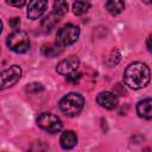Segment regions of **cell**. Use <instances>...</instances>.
<instances>
[{
	"label": "cell",
	"instance_id": "obj_1",
	"mask_svg": "<svg viewBox=\"0 0 152 152\" xmlns=\"http://www.w3.org/2000/svg\"><path fill=\"white\" fill-rule=\"evenodd\" d=\"M124 82L131 89H141L150 82V69L145 63H131L124 72Z\"/></svg>",
	"mask_w": 152,
	"mask_h": 152
},
{
	"label": "cell",
	"instance_id": "obj_2",
	"mask_svg": "<svg viewBox=\"0 0 152 152\" xmlns=\"http://www.w3.org/2000/svg\"><path fill=\"white\" fill-rule=\"evenodd\" d=\"M84 106V99L78 93H69L59 101V109L68 116L77 115Z\"/></svg>",
	"mask_w": 152,
	"mask_h": 152
},
{
	"label": "cell",
	"instance_id": "obj_3",
	"mask_svg": "<svg viewBox=\"0 0 152 152\" xmlns=\"http://www.w3.org/2000/svg\"><path fill=\"white\" fill-rule=\"evenodd\" d=\"M6 44L10 50L17 53H25L30 49V39L28 36L23 31H14L8 34L6 39Z\"/></svg>",
	"mask_w": 152,
	"mask_h": 152
},
{
	"label": "cell",
	"instance_id": "obj_4",
	"mask_svg": "<svg viewBox=\"0 0 152 152\" xmlns=\"http://www.w3.org/2000/svg\"><path fill=\"white\" fill-rule=\"evenodd\" d=\"M80 37V28L72 24H66L61 27L56 34V44L59 46H68L74 44Z\"/></svg>",
	"mask_w": 152,
	"mask_h": 152
},
{
	"label": "cell",
	"instance_id": "obj_5",
	"mask_svg": "<svg viewBox=\"0 0 152 152\" xmlns=\"http://www.w3.org/2000/svg\"><path fill=\"white\" fill-rule=\"evenodd\" d=\"M37 125L49 133H58L62 129L61 119L51 113H42L37 118Z\"/></svg>",
	"mask_w": 152,
	"mask_h": 152
},
{
	"label": "cell",
	"instance_id": "obj_6",
	"mask_svg": "<svg viewBox=\"0 0 152 152\" xmlns=\"http://www.w3.org/2000/svg\"><path fill=\"white\" fill-rule=\"evenodd\" d=\"M21 68L18 65H12L1 72V89H6L15 84L21 77Z\"/></svg>",
	"mask_w": 152,
	"mask_h": 152
},
{
	"label": "cell",
	"instance_id": "obj_7",
	"mask_svg": "<svg viewBox=\"0 0 152 152\" xmlns=\"http://www.w3.org/2000/svg\"><path fill=\"white\" fill-rule=\"evenodd\" d=\"M80 66V59L76 56H69L64 59H62L58 64H57V72L64 76H68L70 74H72L74 71H77Z\"/></svg>",
	"mask_w": 152,
	"mask_h": 152
},
{
	"label": "cell",
	"instance_id": "obj_8",
	"mask_svg": "<svg viewBox=\"0 0 152 152\" xmlns=\"http://www.w3.org/2000/svg\"><path fill=\"white\" fill-rule=\"evenodd\" d=\"M48 7V0H30L27 6V17L31 20H36L42 17Z\"/></svg>",
	"mask_w": 152,
	"mask_h": 152
},
{
	"label": "cell",
	"instance_id": "obj_9",
	"mask_svg": "<svg viewBox=\"0 0 152 152\" xmlns=\"http://www.w3.org/2000/svg\"><path fill=\"white\" fill-rule=\"evenodd\" d=\"M97 103L106 109H114L118 106V97L112 91H101L96 97Z\"/></svg>",
	"mask_w": 152,
	"mask_h": 152
},
{
	"label": "cell",
	"instance_id": "obj_10",
	"mask_svg": "<svg viewBox=\"0 0 152 152\" xmlns=\"http://www.w3.org/2000/svg\"><path fill=\"white\" fill-rule=\"evenodd\" d=\"M137 113L140 118L151 120L152 119V99H144L137 104Z\"/></svg>",
	"mask_w": 152,
	"mask_h": 152
},
{
	"label": "cell",
	"instance_id": "obj_11",
	"mask_svg": "<svg viewBox=\"0 0 152 152\" xmlns=\"http://www.w3.org/2000/svg\"><path fill=\"white\" fill-rule=\"evenodd\" d=\"M59 142L64 150H70L77 144V135L72 131H64L61 135Z\"/></svg>",
	"mask_w": 152,
	"mask_h": 152
},
{
	"label": "cell",
	"instance_id": "obj_12",
	"mask_svg": "<svg viewBox=\"0 0 152 152\" xmlns=\"http://www.w3.org/2000/svg\"><path fill=\"white\" fill-rule=\"evenodd\" d=\"M106 8L110 14L118 15L124 11L125 2L122 0H108L107 4H106Z\"/></svg>",
	"mask_w": 152,
	"mask_h": 152
},
{
	"label": "cell",
	"instance_id": "obj_13",
	"mask_svg": "<svg viewBox=\"0 0 152 152\" xmlns=\"http://www.w3.org/2000/svg\"><path fill=\"white\" fill-rule=\"evenodd\" d=\"M62 52V46L58 44H46L42 48V53L46 57H56Z\"/></svg>",
	"mask_w": 152,
	"mask_h": 152
},
{
	"label": "cell",
	"instance_id": "obj_14",
	"mask_svg": "<svg viewBox=\"0 0 152 152\" xmlns=\"http://www.w3.org/2000/svg\"><path fill=\"white\" fill-rule=\"evenodd\" d=\"M89 8H90V4L86 0H77L72 4V12L76 15H82L87 13Z\"/></svg>",
	"mask_w": 152,
	"mask_h": 152
},
{
	"label": "cell",
	"instance_id": "obj_15",
	"mask_svg": "<svg viewBox=\"0 0 152 152\" xmlns=\"http://www.w3.org/2000/svg\"><path fill=\"white\" fill-rule=\"evenodd\" d=\"M68 12V4L65 0H55L52 13L57 17H62Z\"/></svg>",
	"mask_w": 152,
	"mask_h": 152
},
{
	"label": "cell",
	"instance_id": "obj_16",
	"mask_svg": "<svg viewBox=\"0 0 152 152\" xmlns=\"http://www.w3.org/2000/svg\"><path fill=\"white\" fill-rule=\"evenodd\" d=\"M58 18L59 17H57L56 14H50L49 17H46L45 19H44V21H43V27H44V30L48 32V31H50L52 27H53V25L58 21Z\"/></svg>",
	"mask_w": 152,
	"mask_h": 152
},
{
	"label": "cell",
	"instance_id": "obj_17",
	"mask_svg": "<svg viewBox=\"0 0 152 152\" xmlns=\"http://www.w3.org/2000/svg\"><path fill=\"white\" fill-rule=\"evenodd\" d=\"M43 89L44 88H43V86L40 83H30L26 87V91H28L31 94H37L39 91H43Z\"/></svg>",
	"mask_w": 152,
	"mask_h": 152
},
{
	"label": "cell",
	"instance_id": "obj_18",
	"mask_svg": "<svg viewBox=\"0 0 152 152\" xmlns=\"http://www.w3.org/2000/svg\"><path fill=\"white\" fill-rule=\"evenodd\" d=\"M65 77H66V81H68V82L75 84V83H77V82L81 80V74H80L78 71H74L72 74H70V75H68V76H65Z\"/></svg>",
	"mask_w": 152,
	"mask_h": 152
},
{
	"label": "cell",
	"instance_id": "obj_19",
	"mask_svg": "<svg viewBox=\"0 0 152 152\" xmlns=\"http://www.w3.org/2000/svg\"><path fill=\"white\" fill-rule=\"evenodd\" d=\"M8 5L14 6V7H23L26 2V0H6Z\"/></svg>",
	"mask_w": 152,
	"mask_h": 152
},
{
	"label": "cell",
	"instance_id": "obj_20",
	"mask_svg": "<svg viewBox=\"0 0 152 152\" xmlns=\"http://www.w3.org/2000/svg\"><path fill=\"white\" fill-rule=\"evenodd\" d=\"M19 24H20V18H12L10 20V25L12 26V28L17 30L19 27Z\"/></svg>",
	"mask_w": 152,
	"mask_h": 152
},
{
	"label": "cell",
	"instance_id": "obj_21",
	"mask_svg": "<svg viewBox=\"0 0 152 152\" xmlns=\"http://www.w3.org/2000/svg\"><path fill=\"white\" fill-rule=\"evenodd\" d=\"M146 46H147V50L150 52H152V34L147 38V42H146Z\"/></svg>",
	"mask_w": 152,
	"mask_h": 152
},
{
	"label": "cell",
	"instance_id": "obj_22",
	"mask_svg": "<svg viewBox=\"0 0 152 152\" xmlns=\"http://www.w3.org/2000/svg\"><path fill=\"white\" fill-rule=\"evenodd\" d=\"M142 2H145V4H150V5H152V0H141Z\"/></svg>",
	"mask_w": 152,
	"mask_h": 152
}]
</instances>
